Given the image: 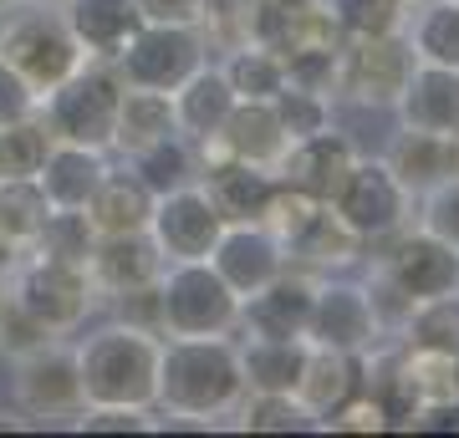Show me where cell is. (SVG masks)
Returning a JSON list of instances; mask_svg holds the SVG:
<instances>
[{
	"label": "cell",
	"instance_id": "6da1fadb",
	"mask_svg": "<svg viewBox=\"0 0 459 438\" xmlns=\"http://www.w3.org/2000/svg\"><path fill=\"white\" fill-rule=\"evenodd\" d=\"M246 403L240 347L230 337H169L159 341V388L153 408L169 418L214 423Z\"/></svg>",
	"mask_w": 459,
	"mask_h": 438
},
{
	"label": "cell",
	"instance_id": "7a4b0ae2",
	"mask_svg": "<svg viewBox=\"0 0 459 438\" xmlns=\"http://www.w3.org/2000/svg\"><path fill=\"white\" fill-rule=\"evenodd\" d=\"M77 357V377H82L87 408H153V388H159V337L138 331V326H98L92 337H82Z\"/></svg>",
	"mask_w": 459,
	"mask_h": 438
},
{
	"label": "cell",
	"instance_id": "3957f363",
	"mask_svg": "<svg viewBox=\"0 0 459 438\" xmlns=\"http://www.w3.org/2000/svg\"><path fill=\"white\" fill-rule=\"evenodd\" d=\"M128 82L117 77V66L108 62H82L66 82H56L41 98V123L56 143H82V148H113L117 133V102H123Z\"/></svg>",
	"mask_w": 459,
	"mask_h": 438
},
{
	"label": "cell",
	"instance_id": "277c9868",
	"mask_svg": "<svg viewBox=\"0 0 459 438\" xmlns=\"http://www.w3.org/2000/svg\"><path fill=\"white\" fill-rule=\"evenodd\" d=\"M159 337H230L240 326V296L210 260H169L159 276Z\"/></svg>",
	"mask_w": 459,
	"mask_h": 438
},
{
	"label": "cell",
	"instance_id": "5b68a950",
	"mask_svg": "<svg viewBox=\"0 0 459 438\" xmlns=\"http://www.w3.org/2000/svg\"><path fill=\"white\" fill-rule=\"evenodd\" d=\"M409 199L413 194L398 184V174L383 159H358L347 168L342 189L332 194V214H337L362 245H383L409 225Z\"/></svg>",
	"mask_w": 459,
	"mask_h": 438
},
{
	"label": "cell",
	"instance_id": "8992f818",
	"mask_svg": "<svg viewBox=\"0 0 459 438\" xmlns=\"http://www.w3.org/2000/svg\"><path fill=\"white\" fill-rule=\"evenodd\" d=\"M11 276H16L11 280V301L21 311H31L36 322L47 331H56V337L77 331L87 322V311H92V296H98L87 265H66V260H47V255L26 260Z\"/></svg>",
	"mask_w": 459,
	"mask_h": 438
},
{
	"label": "cell",
	"instance_id": "52a82bcc",
	"mask_svg": "<svg viewBox=\"0 0 459 438\" xmlns=\"http://www.w3.org/2000/svg\"><path fill=\"white\" fill-rule=\"evenodd\" d=\"M204 36L199 26H169V21H143L138 36L117 51V77L128 87L148 92H174L184 77H195L204 66Z\"/></svg>",
	"mask_w": 459,
	"mask_h": 438
},
{
	"label": "cell",
	"instance_id": "ba28073f",
	"mask_svg": "<svg viewBox=\"0 0 459 438\" xmlns=\"http://www.w3.org/2000/svg\"><path fill=\"white\" fill-rule=\"evenodd\" d=\"M413 47L403 31L388 36H347L337 47V92L362 107H394L413 72Z\"/></svg>",
	"mask_w": 459,
	"mask_h": 438
},
{
	"label": "cell",
	"instance_id": "9c48e42d",
	"mask_svg": "<svg viewBox=\"0 0 459 438\" xmlns=\"http://www.w3.org/2000/svg\"><path fill=\"white\" fill-rule=\"evenodd\" d=\"M0 56L16 66L21 77L36 87V98H47L56 82H66L77 66L87 62L82 47H77V36L66 31L62 16H51L47 5L31 11V16L11 21L5 31H0Z\"/></svg>",
	"mask_w": 459,
	"mask_h": 438
},
{
	"label": "cell",
	"instance_id": "30bf717a",
	"mask_svg": "<svg viewBox=\"0 0 459 438\" xmlns=\"http://www.w3.org/2000/svg\"><path fill=\"white\" fill-rule=\"evenodd\" d=\"M377 276L413 306V301H429V296L459 291V250L439 235H429L424 225L398 229L388 255L377 260Z\"/></svg>",
	"mask_w": 459,
	"mask_h": 438
},
{
	"label": "cell",
	"instance_id": "8fae6325",
	"mask_svg": "<svg viewBox=\"0 0 459 438\" xmlns=\"http://www.w3.org/2000/svg\"><path fill=\"white\" fill-rule=\"evenodd\" d=\"M220 229H225V219L214 210V199L204 194V184H179L153 199L148 235L164 250V265L169 260H210Z\"/></svg>",
	"mask_w": 459,
	"mask_h": 438
},
{
	"label": "cell",
	"instance_id": "7c38bea8",
	"mask_svg": "<svg viewBox=\"0 0 459 438\" xmlns=\"http://www.w3.org/2000/svg\"><path fill=\"white\" fill-rule=\"evenodd\" d=\"M377 311L362 286L352 280H316L312 322H307V341L312 347H332V352H373Z\"/></svg>",
	"mask_w": 459,
	"mask_h": 438
},
{
	"label": "cell",
	"instance_id": "4fadbf2b",
	"mask_svg": "<svg viewBox=\"0 0 459 438\" xmlns=\"http://www.w3.org/2000/svg\"><path fill=\"white\" fill-rule=\"evenodd\" d=\"M16 403L31 418H77L87 408L77 357L62 347H41L31 357L16 362Z\"/></svg>",
	"mask_w": 459,
	"mask_h": 438
},
{
	"label": "cell",
	"instance_id": "5bb4252c",
	"mask_svg": "<svg viewBox=\"0 0 459 438\" xmlns=\"http://www.w3.org/2000/svg\"><path fill=\"white\" fill-rule=\"evenodd\" d=\"M210 265L225 276V286L240 301L255 296L271 276L286 271V245L261 225V219H246V225H225L220 229V240L210 250Z\"/></svg>",
	"mask_w": 459,
	"mask_h": 438
},
{
	"label": "cell",
	"instance_id": "9a60e30c",
	"mask_svg": "<svg viewBox=\"0 0 459 438\" xmlns=\"http://www.w3.org/2000/svg\"><path fill=\"white\" fill-rule=\"evenodd\" d=\"M316 301V280L307 271H281L255 296L240 301V326L250 337H307Z\"/></svg>",
	"mask_w": 459,
	"mask_h": 438
},
{
	"label": "cell",
	"instance_id": "2e32d148",
	"mask_svg": "<svg viewBox=\"0 0 459 438\" xmlns=\"http://www.w3.org/2000/svg\"><path fill=\"white\" fill-rule=\"evenodd\" d=\"M352 163H358V148L347 143L342 133L327 128V133H312V138H296V143L286 148V159L276 163V174H281V184H291L301 194L332 204V194L342 189Z\"/></svg>",
	"mask_w": 459,
	"mask_h": 438
},
{
	"label": "cell",
	"instance_id": "e0dca14e",
	"mask_svg": "<svg viewBox=\"0 0 459 438\" xmlns=\"http://www.w3.org/2000/svg\"><path fill=\"white\" fill-rule=\"evenodd\" d=\"M87 276L92 286L108 296L133 291V286H153L164 276V250L153 245L148 229H133V235H98L92 255H87Z\"/></svg>",
	"mask_w": 459,
	"mask_h": 438
},
{
	"label": "cell",
	"instance_id": "ac0fdd59",
	"mask_svg": "<svg viewBox=\"0 0 459 438\" xmlns=\"http://www.w3.org/2000/svg\"><path fill=\"white\" fill-rule=\"evenodd\" d=\"M62 21L77 36L87 62H117V51L143 26V11H138V0H66Z\"/></svg>",
	"mask_w": 459,
	"mask_h": 438
},
{
	"label": "cell",
	"instance_id": "d6986e66",
	"mask_svg": "<svg viewBox=\"0 0 459 438\" xmlns=\"http://www.w3.org/2000/svg\"><path fill=\"white\" fill-rule=\"evenodd\" d=\"M394 107L403 117V128H429V133L459 138V66L413 62Z\"/></svg>",
	"mask_w": 459,
	"mask_h": 438
},
{
	"label": "cell",
	"instance_id": "ffe728a7",
	"mask_svg": "<svg viewBox=\"0 0 459 438\" xmlns=\"http://www.w3.org/2000/svg\"><path fill=\"white\" fill-rule=\"evenodd\" d=\"M169 102H174V128H179L184 138L204 143V138H220L230 107H235L240 98H235V87L225 82V72L204 62L195 77H184L179 87L169 92Z\"/></svg>",
	"mask_w": 459,
	"mask_h": 438
},
{
	"label": "cell",
	"instance_id": "44dd1931",
	"mask_svg": "<svg viewBox=\"0 0 459 438\" xmlns=\"http://www.w3.org/2000/svg\"><path fill=\"white\" fill-rule=\"evenodd\" d=\"M383 163L398 174V184H403L409 194H424V189L444 184L449 174H459V138L429 133V128H403Z\"/></svg>",
	"mask_w": 459,
	"mask_h": 438
},
{
	"label": "cell",
	"instance_id": "7402d4cb",
	"mask_svg": "<svg viewBox=\"0 0 459 438\" xmlns=\"http://www.w3.org/2000/svg\"><path fill=\"white\" fill-rule=\"evenodd\" d=\"M220 148H225L230 159L255 163V168H271L276 174V163L291 148V133L281 128V117L271 102H235L225 117V128H220Z\"/></svg>",
	"mask_w": 459,
	"mask_h": 438
},
{
	"label": "cell",
	"instance_id": "603a6c76",
	"mask_svg": "<svg viewBox=\"0 0 459 438\" xmlns=\"http://www.w3.org/2000/svg\"><path fill=\"white\" fill-rule=\"evenodd\" d=\"M358 392H362V352H332V347L307 352V373L296 382V398L316 423H327Z\"/></svg>",
	"mask_w": 459,
	"mask_h": 438
},
{
	"label": "cell",
	"instance_id": "cb8c5ba5",
	"mask_svg": "<svg viewBox=\"0 0 459 438\" xmlns=\"http://www.w3.org/2000/svg\"><path fill=\"white\" fill-rule=\"evenodd\" d=\"M204 194L214 199V210H220L225 225H246V219H261L265 214V204H271V194H276V174L220 153V163H210Z\"/></svg>",
	"mask_w": 459,
	"mask_h": 438
},
{
	"label": "cell",
	"instance_id": "d4e9b609",
	"mask_svg": "<svg viewBox=\"0 0 459 438\" xmlns=\"http://www.w3.org/2000/svg\"><path fill=\"white\" fill-rule=\"evenodd\" d=\"M108 174V159H102V148H82V143H56L51 138L47 148V163L36 168V184L47 189L51 210H82L92 189L102 184Z\"/></svg>",
	"mask_w": 459,
	"mask_h": 438
},
{
	"label": "cell",
	"instance_id": "484cf974",
	"mask_svg": "<svg viewBox=\"0 0 459 438\" xmlns=\"http://www.w3.org/2000/svg\"><path fill=\"white\" fill-rule=\"evenodd\" d=\"M153 199L159 194H153L133 168H108L82 210H87V219H92L98 235H133V229H148Z\"/></svg>",
	"mask_w": 459,
	"mask_h": 438
},
{
	"label": "cell",
	"instance_id": "4316f807",
	"mask_svg": "<svg viewBox=\"0 0 459 438\" xmlns=\"http://www.w3.org/2000/svg\"><path fill=\"white\" fill-rule=\"evenodd\" d=\"M398 373L409 388L419 418L429 413H459V357L455 352H434V347H398Z\"/></svg>",
	"mask_w": 459,
	"mask_h": 438
},
{
	"label": "cell",
	"instance_id": "83f0119b",
	"mask_svg": "<svg viewBox=\"0 0 459 438\" xmlns=\"http://www.w3.org/2000/svg\"><path fill=\"white\" fill-rule=\"evenodd\" d=\"M307 337H250L240 347V373H246V392H296L301 373H307Z\"/></svg>",
	"mask_w": 459,
	"mask_h": 438
},
{
	"label": "cell",
	"instance_id": "f1b7e54d",
	"mask_svg": "<svg viewBox=\"0 0 459 438\" xmlns=\"http://www.w3.org/2000/svg\"><path fill=\"white\" fill-rule=\"evenodd\" d=\"M174 128V102L169 92H148V87H123V102H117V133H113V148L123 153H138V148L169 138Z\"/></svg>",
	"mask_w": 459,
	"mask_h": 438
},
{
	"label": "cell",
	"instance_id": "f546056e",
	"mask_svg": "<svg viewBox=\"0 0 459 438\" xmlns=\"http://www.w3.org/2000/svg\"><path fill=\"white\" fill-rule=\"evenodd\" d=\"M225 82L235 87V98L240 102H271L286 87V62H281L276 51L255 47V41H246V47H235L225 56Z\"/></svg>",
	"mask_w": 459,
	"mask_h": 438
},
{
	"label": "cell",
	"instance_id": "4dcf8cb0",
	"mask_svg": "<svg viewBox=\"0 0 459 438\" xmlns=\"http://www.w3.org/2000/svg\"><path fill=\"white\" fill-rule=\"evenodd\" d=\"M362 250H368V245H362L358 235H352V229L332 214V204H322V210H316V219L296 235L286 255L307 260V265H327V271H332V265H352Z\"/></svg>",
	"mask_w": 459,
	"mask_h": 438
},
{
	"label": "cell",
	"instance_id": "1f68e13d",
	"mask_svg": "<svg viewBox=\"0 0 459 438\" xmlns=\"http://www.w3.org/2000/svg\"><path fill=\"white\" fill-rule=\"evenodd\" d=\"M128 168L153 189V194H169V189H179V184H195V153H189V138H184V133H169V138H159V143L128 153Z\"/></svg>",
	"mask_w": 459,
	"mask_h": 438
},
{
	"label": "cell",
	"instance_id": "d6a6232c",
	"mask_svg": "<svg viewBox=\"0 0 459 438\" xmlns=\"http://www.w3.org/2000/svg\"><path fill=\"white\" fill-rule=\"evenodd\" d=\"M403 341L409 347H434V352H455L459 357V291L413 301L403 316Z\"/></svg>",
	"mask_w": 459,
	"mask_h": 438
},
{
	"label": "cell",
	"instance_id": "836d02e7",
	"mask_svg": "<svg viewBox=\"0 0 459 438\" xmlns=\"http://www.w3.org/2000/svg\"><path fill=\"white\" fill-rule=\"evenodd\" d=\"M409 47L419 62L459 66V0H424Z\"/></svg>",
	"mask_w": 459,
	"mask_h": 438
},
{
	"label": "cell",
	"instance_id": "e575fe53",
	"mask_svg": "<svg viewBox=\"0 0 459 438\" xmlns=\"http://www.w3.org/2000/svg\"><path fill=\"white\" fill-rule=\"evenodd\" d=\"M51 199L36 179H0V235L16 240L21 250L36 240V229L47 225Z\"/></svg>",
	"mask_w": 459,
	"mask_h": 438
},
{
	"label": "cell",
	"instance_id": "d590c367",
	"mask_svg": "<svg viewBox=\"0 0 459 438\" xmlns=\"http://www.w3.org/2000/svg\"><path fill=\"white\" fill-rule=\"evenodd\" d=\"M92 245H98V229L87 219V210H51L47 225L36 229L31 250L47 260H66V265H87L92 255Z\"/></svg>",
	"mask_w": 459,
	"mask_h": 438
},
{
	"label": "cell",
	"instance_id": "8d00e7d4",
	"mask_svg": "<svg viewBox=\"0 0 459 438\" xmlns=\"http://www.w3.org/2000/svg\"><path fill=\"white\" fill-rule=\"evenodd\" d=\"M47 148H51V133L41 123V113L5 123L0 128V179H36V168L47 163Z\"/></svg>",
	"mask_w": 459,
	"mask_h": 438
},
{
	"label": "cell",
	"instance_id": "74e56055",
	"mask_svg": "<svg viewBox=\"0 0 459 438\" xmlns=\"http://www.w3.org/2000/svg\"><path fill=\"white\" fill-rule=\"evenodd\" d=\"M199 36L204 47L235 51L250 41V26H255V0H199Z\"/></svg>",
	"mask_w": 459,
	"mask_h": 438
},
{
	"label": "cell",
	"instance_id": "f35d334b",
	"mask_svg": "<svg viewBox=\"0 0 459 438\" xmlns=\"http://www.w3.org/2000/svg\"><path fill=\"white\" fill-rule=\"evenodd\" d=\"M337 31L347 36H388V31H403V11L409 0H327Z\"/></svg>",
	"mask_w": 459,
	"mask_h": 438
},
{
	"label": "cell",
	"instance_id": "ab89813d",
	"mask_svg": "<svg viewBox=\"0 0 459 438\" xmlns=\"http://www.w3.org/2000/svg\"><path fill=\"white\" fill-rule=\"evenodd\" d=\"M312 423L316 418L301 408L296 392H250L246 413H240V428H250V434H296Z\"/></svg>",
	"mask_w": 459,
	"mask_h": 438
},
{
	"label": "cell",
	"instance_id": "60d3db41",
	"mask_svg": "<svg viewBox=\"0 0 459 438\" xmlns=\"http://www.w3.org/2000/svg\"><path fill=\"white\" fill-rule=\"evenodd\" d=\"M271 107H276L281 128L291 133V143H296V138H312V133H327L332 128L327 92H307V87H291V82H286L276 98H271Z\"/></svg>",
	"mask_w": 459,
	"mask_h": 438
},
{
	"label": "cell",
	"instance_id": "b9f144b4",
	"mask_svg": "<svg viewBox=\"0 0 459 438\" xmlns=\"http://www.w3.org/2000/svg\"><path fill=\"white\" fill-rule=\"evenodd\" d=\"M56 341V331H47V326L36 322L31 311H21L16 301L5 306V316H0V352L5 357H31V352H41V347H51Z\"/></svg>",
	"mask_w": 459,
	"mask_h": 438
},
{
	"label": "cell",
	"instance_id": "7bdbcfd3",
	"mask_svg": "<svg viewBox=\"0 0 459 438\" xmlns=\"http://www.w3.org/2000/svg\"><path fill=\"white\" fill-rule=\"evenodd\" d=\"M424 229L459 250V174H449L444 184L424 189Z\"/></svg>",
	"mask_w": 459,
	"mask_h": 438
},
{
	"label": "cell",
	"instance_id": "ee69618b",
	"mask_svg": "<svg viewBox=\"0 0 459 438\" xmlns=\"http://www.w3.org/2000/svg\"><path fill=\"white\" fill-rule=\"evenodd\" d=\"M72 428H82V434H148L153 423H148V408H82Z\"/></svg>",
	"mask_w": 459,
	"mask_h": 438
},
{
	"label": "cell",
	"instance_id": "f6af8a7d",
	"mask_svg": "<svg viewBox=\"0 0 459 438\" xmlns=\"http://www.w3.org/2000/svg\"><path fill=\"white\" fill-rule=\"evenodd\" d=\"M117 322L123 326H138V331H153L164 326V311H159V280L153 286H133V291H117Z\"/></svg>",
	"mask_w": 459,
	"mask_h": 438
},
{
	"label": "cell",
	"instance_id": "bcb514c9",
	"mask_svg": "<svg viewBox=\"0 0 459 438\" xmlns=\"http://www.w3.org/2000/svg\"><path fill=\"white\" fill-rule=\"evenodd\" d=\"M36 107H41L36 87L21 77L5 56H0V128H5V123H21V117H31Z\"/></svg>",
	"mask_w": 459,
	"mask_h": 438
},
{
	"label": "cell",
	"instance_id": "7dc6e473",
	"mask_svg": "<svg viewBox=\"0 0 459 438\" xmlns=\"http://www.w3.org/2000/svg\"><path fill=\"white\" fill-rule=\"evenodd\" d=\"M143 21H169V26H195L199 0H138Z\"/></svg>",
	"mask_w": 459,
	"mask_h": 438
},
{
	"label": "cell",
	"instance_id": "c3c4849f",
	"mask_svg": "<svg viewBox=\"0 0 459 438\" xmlns=\"http://www.w3.org/2000/svg\"><path fill=\"white\" fill-rule=\"evenodd\" d=\"M21 265V245L0 235V280H11V271Z\"/></svg>",
	"mask_w": 459,
	"mask_h": 438
},
{
	"label": "cell",
	"instance_id": "681fc988",
	"mask_svg": "<svg viewBox=\"0 0 459 438\" xmlns=\"http://www.w3.org/2000/svg\"><path fill=\"white\" fill-rule=\"evenodd\" d=\"M0 428H5V434H16V428H26V423H21V418H5V413H0Z\"/></svg>",
	"mask_w": 459,
	"mask_h": 438
},
{
	"label": "cell",
	"instance_id": "f907efd6",
	"mask_svg": "<svg viewBox=\"0 0 459 438\" xmlns=\"http://www.w3.org/2000/svg\"><path fill=\"white\" fill-rule=\"evenodd\" d=\"M5 306H11V286L0 280V316H5Z\"/></svg>",
	"mask_w": 459,
	"mask_h": 438
},
{
	"label": "cell",
	"instance_id": "816d5d0a",
	"mask_svg": "<svg viewBox=\"0 0 459 438\" xmlns=\"http://www.w3.org/2000/svg\"><path fill=\"white\" fill-rule=\"evenodd\" d=\"M31 5H47V11H62L66 0H31Z\"/></svg>",
	"mask_w": 459,
	"mask_h": 438
},
{
	"label": "cell",
	"instance_id": "f5cc1de1",
	"mask_svg": "<svg viewBox=\"0 0 459 438\" xmlns=\"http://www.w3.org/2000/svg\"><path fill=\"white\" fill-rule=\"evenodd\" d=\"M5 5H16V0H0V11H5Z\"/></svg>",
	"mask_w": 459,
	"mask_h": 438
},
{
	"label": "cell",
	"instance_id": "db71d44e",
	"mask_svg": "<svg viewBox=\"0 0 459 438\" xmlns=\"http://www.w3.org/2000/svg\"><path fill=\"white\" fill-rule=\"evenodd\" d=\"M409 5H424V0H409Z\"/></svg>",
	"mask_w": 459,
	"mask_h": 438
},
{
	"label": "cell",
	"instance_id": "11a10c76",
	"mask_svg": "<svg viewBox=\"0 0 459 438\" xmlns=\"http://www.w3.org/2000/svg\"><path fill=\"white\" fill-rule=\"evenodd\" d=\"M0 31H5V21H0Z\"/></svg>",
	"mask_w": 459,
	"mask_h": 438
}]
</instances>
